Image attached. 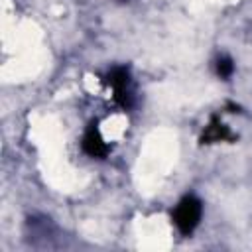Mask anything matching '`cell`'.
Instances as JSON below:
<instances>
[{"label": "cell", "instance_id": "cell-1", "mask_svg": "<svg viewBox=\"0 0 252 252\" xmlns=\"http://www.w3.org/2000/svg\"><path fill=\"white\" fill-rule=\"evenodd\" d=\"M201 213H203V207L197 197H193V195L183 197L173 211V222H175L177 230L181 234H191L195 230V226L199 224Z\"/></svg>", "mask_w": 252, "mask_h": 252}, {"label": "cell", "instance_id": "cell-2", "mask_svg": "<svg viewBox=\"0 0 252 252\" xmlns=\"http://www.w3.org/2000/svg\"><path fill=\"white\" fill-rule=\"evenodd\" d=\"M106 83L114 89V98L120 106L128 108L132 104V94L128 91V83H130V77H128V71L124 67H116L108 73L106 77Z\"/></svg>", "mask_w": 252, "mask_h": 252}, {"label": "cell", "instance_id": "cell-3", "mask_svg": "<svg viewBox=\"0 0 252 252\" xmlns=\"http://www.w3.org/2000/svg\"><path fill=\"white\" fill-rule=\"evenodd\" d=\"M83 150L85 154H89L91 158H104L108 154V146L102 140L96 124H91L83 136Z\"/></svg>", "mask_w": 252, "mask_h": 252}, {"label": "cell", "instance_id": "cell-4", "mask_svg": "<svg viewBox=\"0 0 252 252\" xmlns=\"http://www.w3.org/2000/svg\"><path fill=\"white\" fill-rule=\"evenodd\" d=\"M234 136L230 134L228 126H224L219 118H213L211 124L205 128L203 136H201V142L203 144H215V142H224V140H232Z\"/></svg>", "mask_w": 252, "mask_h": 252}, {"label": "cell", "instance_id": "cell-5", "mask_svg": "<svg viewBox=\"0 0 252 252\" xmlns=\"http://www.w3.org/2000/svg\"><path fill=\"white\" fill-rule=\"evenodd\" d=\"M232 71H234V63H232V59H228V57H220V59L217 61V75H219V77L226 79V77L232 75Z\"/></svg>", "mask_w": 252, "mask_h": 252}]
</instances>
